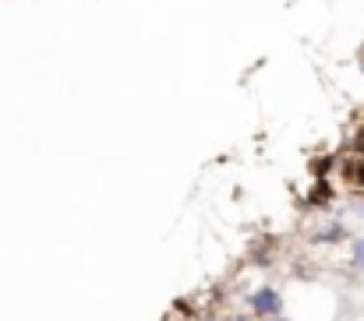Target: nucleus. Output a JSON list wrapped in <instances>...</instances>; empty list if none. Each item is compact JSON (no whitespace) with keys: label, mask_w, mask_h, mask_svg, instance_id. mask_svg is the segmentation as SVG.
<instances>
[{"label":"nucleus","mask_w":364,"mask_h":321,"mask_svg":"<svg viewBox=\"0 0 364 321\" xmlns=\"http://www.w3.org/2000/svg\"><path fill=\"white\" fill-rule=\"evenodd\" d=\"M251 311L262 315V318H279V315H283V297H279L272 286H262V290L251 297Z\"/></svg>","instance_id":"nucleus-1"},{"label":"nucleus","mask_w":364,"mask_h":321,"mask_svg":"<svg viewBox=\"0 0 364 321\" xmlns=\"http://www.w3.org/2000/svg\"><path fill=\"white\" fill-rule=\"evenodd\" d=\"M315 240H343V226L340 222H329V226L315 229Z\"/></svg>","instance_id":"nucleus-2"},{"label":"nucleus","mask_w":364,"mask_h":321,"mask_svg":"<svg viewBox=\"0 0 364 321\" xmlns=\"http://www.w3.org/2000/svg\"><path fill=\"white\" fill-rule=\"evenodd\" d=\"M354 265H358V268H364V236H361V240H354Z\"/></svg>","instance_id":"nucleus-3"},{"label":"nucleus","mask_w":364,"mask_h":321,"mask_svg":"<svg viewBox=\"0 0 364 321\" xmlns=\"http://www.w3.org/2000/svg\"><path fill=\"white\" fill-rule=\"evenodd\" d=\"M227 321H251V318H244V315H234V318H227Z\"/></svg>","instance_id":"nucleus-4"},{"label":"nucleus","mask_w":364,"mask_h":321,"mask_svg":"<svg viewBox=\"0 0 364 321\" xmlns=\"http://www.w3.org/2000/svg\"><path fill=\"white\" fill-rule=\"evenodd\" d=\"M269 321H287V318H283V315H279V318H269Z\"/></svg>","instance_id":"nucleus-5"},{"label":"nucleus","mask_w":364,"mask_h":321,"mask_svg":"<svg viewBox=\"0 0 364 321\" xmlns=\"http://www.w3.org/2000/svg\"><path fill=\"white\" fill-rule=\"evenodd\" d=\"M361 184H364V170H361Z\"/></svg>","instance_id":"nucleus-6"}]
</instances>
